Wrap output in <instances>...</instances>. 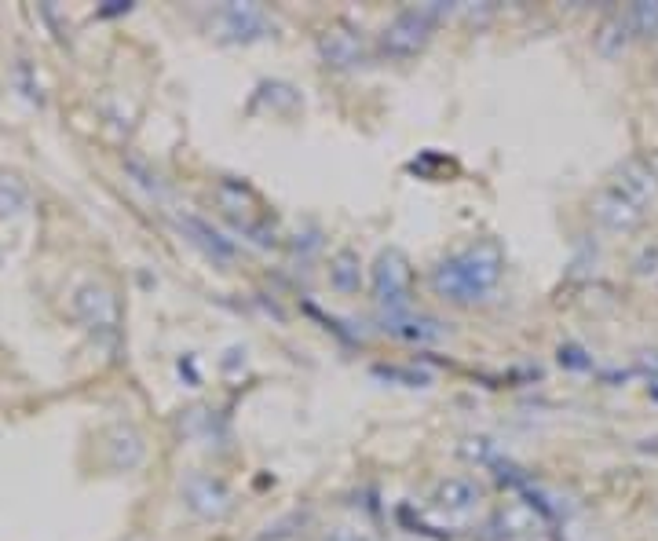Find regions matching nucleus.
<instances>
[{"label":"nucleus","instance_id":"2","mask_svg":"<svg viewBox=\"0 0 658 541\" xmlns=\"http://www.w3.org/2000/svg\"><path fill=\"white\" fill-rule=\"evenodd\" d=\"M446 11L439 0L432 4H417V8H403L395 15L381 33V52L388 59H414L428 48L432 33H436V22L443 19Z\"/></svg>","mask_w":658,"mask_h":541},{"label":"nucleus","instance_id":"7","mask_svg":"<svg viewBox=\"0 0 658 541\" xmlns=\"http://www.w3.org/2000/svg\"><path fill=\"white\" fill-rule=\"evenodd\" d=\"M319 55L322 63L333 66V70H359L370 59V48H366L359 30H351V26H329L319 37Z\"/></svg>","mask_w":658,"mask_h":541},{"label":"nucleus","instance_id":"13","mask_svg":"<svg viewBox=\"0 0 658 541\" xmlns=\"http://www.w3.org/2000/svg\"><path fill=\"white\" fill-rule=\"evenodd\" d=\"M180 227L187 231V238H191L198 249H202L213 264H234V256H238V249H234L231 238H223L220 231H216L213 223H205L202 216H180Z\"/></svg>","mask_w":658,"mask_h":541},{"label":"nucleus","instance_id":"9","mask_svg":"<svg viewBox=\"0 0 658 541\" xmlns=\"http://www.w3.org/2000/svg\"><path fill=\"white\" fill-rule=\"evenodd\" d=\"M103 454H107L110 468L117 472H132V468L143 465V457H147V439L139 432L136 425H110L107 435H103Z\"/></svg>","mask_w":658,"mask_h":541},{"label":"nucleus","instance_id":"18","mask_svg":"<svg viewBox=\"0 0 658 541\" xmlns=\"http://www.w3.org/2000/svg\"><path fill=\"white\" fill-rule=\"evenodd\" d=\"M629 22H633V33H644V37H655L658 33V0H640L629 11Z\"/></svg>","mask_w":658,"mask_h":541},{"label":"nucleus","instance_id":"11","mask_svg":"<svg viewBox=\"0 0 658 541\" xmlns=\"http://www.w3.org/2000/svg\"><path fill=\"white\" fill-rule=\"evenodd\" d=\"M593 216L604 223L607 231H615V234L637 231L640 223H644V209H640L637 202H629L626 194H618L615 187H607V191L596 194Z\"/></svg>","mask_w":658,"mask_h":541},{"label":"nucleus","instance_id":"1","mask_svg":"<svg viewBox=\"0 0 658 541\" xmlns=\"http://www.w3.org/2000/svg\"><path fill=\"white\" fill-rule=\"evenodd\" d=\"M501 275H505V249L494 238H479L432 267V289L457 308H472L498 289Z\"/></svg>","mask_w":658,"mask_h":541},{"label":"nucleus","instance_id":"15","mask_svg":"<svg viewBox=\"0 0 658 541\" xmlns=\"http://www.w3.org/2000/svg\"><path fill=\"white\" fill-rule=\"evenodd\" d=\"M629 41H633V22H629V15H607V19L600 22V30H596V37H593L596 52L604 55V59H618V55H626Z\"/></svg>","mask_w":658,"mask_h":541},{"label":"nucleus","instance_id":"4","mask_svg":"<svg viewBox=\"0 0 658 541\" xmlns=\"http://www.w3.org/2000/svg\"><path fill=\"white\" fill-rule=\"evenodd\" d=\"M74 319L99 340H114L121 329V300L107 282H85L74 289Z\"/></svg>","mask_w":658,"mask_h":541},{"label":"nucleus","instance_id":"17","mask_svg":"<svg viewBox=\"0 0 658 541\" xmlns=\"http://www.w3.org/2000/svg\"><path fill=\"white\" fill-rule=\"evenodd\" d=\"M30 209V183L15 172H0V223L15 220Z\"/></svg>","mask_w":658,"mask_h":541},{"label":"nucleus","instance_id":"12","mask_svg":"<svg viewBox=\"0 0 658 541\" xmlns=\"http://www.w3.org/2000/svg\"><path fill=\"white\" fill-rule=\"evenodd\" d=\"M611 187H615L618 194H626L629 202H637L640 209L658 198V176H655V169H651L648 161H640V158L622 161V165L615 169V183H611Z\"/></svg>","mask_w":658,"mask_h":541},{"label":"nucleus","instance_id":"19","mask_svg":"<svg viewBox=\"0 0 658 541\" xmlns=\"http://www.w3.org/2000/svg\"><path fill=\"white\" fill-rule=\"evenodd\" d=\"M326 541H381V538L373 531H366V527H337Z\"/></svg>","mask_w":658,"mask_h":541},{"label":"nucleus","instance_id":"14","mask_svg":"<svg viewBox=\"0 0 658 541\" xmlns=\"http://www.w3.org/2000/svg\"><path fill=\"white\" fill-rule=\"evenodd\" d=\"M384 329L403 340H417V344H428V340L443 337V326H439L436 319L421 315V311L414 315V308L403 311V315H384Z\"/></svg>","mask_w":658,"mask_h":541},{"label":"nucleus","instance_id":"10","mask_svg":"<svg viewBox=\"0 0 658 541\" xmlns=\"http://www.w3.org/2000/svg\"><path fill=\"white\" fill-rule=\"evenodd\" d=\"M271 15L260 4H223L220 8V30L231 41H260L271 33Z\"/></svg>","mask_w":658,"mask_h":541},{"label":"nucleus","instance_id":"16","mask_svg":"<svg viewBox=\"0 0 658 541\" xmlns=\"http://www.w3.org/2000/svg\"><path fill=\"white\" fill-rule=\"evenodd\" d=\"M329 286L337 289V293H359L362 286V260L355 249H337V253L329 256Z\"/></svg>","mask_w":658,"mask_h":541},{"label":"nucleus","instance_id":"8","mask_svg":"<svg viewBox=\"0 0 658 541\" xmlns=\"http://www.w3.org/2000/svg\"><path fill=\"white\" fill-rule=\"evenodd\" d=\"M479 501H483V487H479L472 476H450L443 479L432 494V509L439 516H450V520H465L472 512L479 509Z\"/></svg>","mask_w":658,"mask_h":541},{"label":"nucleus","instance_id":"5","mask_svg":"<svg viewBox=\"0 0 658 541\" xmlns=\"http://www.w3.org/2000/svg\"><path fill=\"white\" fill-rule=\"evenodd\" d=\"M180 498L191 516L209 520V523L227 520L234 512V490L227 487L220 476H213V472H187L180 487Z\"/></svg>","mask_w":658,"mask_h":541},{"label":"nucleus","instance_id":"6","mask_svg":"<svg viewBox=\"0 0 658 541\" xmlns=\"http://www.w3.org/2000/svg\"><path fill=\"white\" fill-rule=\"evenodd\" d=\"M545 527V512L534 505L531 498H512L505 501L494 520H490V531L494 538L505 541H531V534H538Z\"/></svg>","mask_w":658,"mask_h":541},{"label":"nucleus","instance_id":"3","mask_svg":"<svg viewBox=\"0 0 658 541\" xmlns=\"http://www.w3.org/2000/svg\"><path fill=\"white\" fill-rule=\"evenodd\" d=\"M410 282H414V267H410L403 249H384L370 271L373 304L381 308V315H403V311L414 308L410 304Z\"/></svg>","mask_w":658,"mask_h":541}]
</instances>
